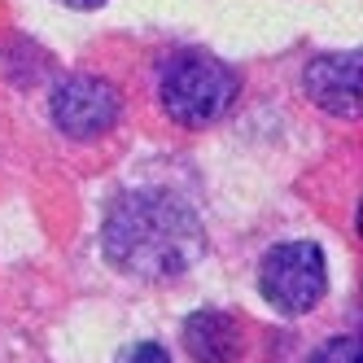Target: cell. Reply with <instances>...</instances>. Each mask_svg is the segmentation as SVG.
<instances>
[{
	"label": "cell",
	"instance_id": "7a4b0ae2",
	"mask_svg": "<svg viewBox=\"0 0 363 363\" xmlns=\"http://www.w3.org/2000/svg\"><path fill=\"white\" fill-rule=\"evenodd\" d=\"M237 88H241L237 70L223 66L211 53H175L158 74L162 110L184 127L215 123L232 101H237Z\"/></svg>",
	"mask_w": 363,
	"mask_h": 363
},
{
	"label": "cell",
	"instance_id": "277c9868",
	"mask_svg": "<svg viewBox=\"0 0 363 363\" xmlns=\"http://www.w3.org/2000/svg\"><path fill=\"white\" fill-rule=\"evenodd\" d=\"M118 88L96 74H70L53 92V123L70 140H96L118 123Z\"/></svg>",
	"mask_w": 363,
	"mask_h": 363
},
{
	"label": "cell",
	"instance_id": "3957f363",
	"mask_svg": "<svg viewBox=\"0 0 363 363\" xmlns=\"http://www.w3.org/2000/svg\"><path fill=\"white\" fill-rule=\"evenodd\" d=\"M258 289H263V298L276 311H284V315H302V311H311L328 289V267H324L320 245L284 241V245L267 250L263 267H258Z\"/></svg>",
	"mask_w": 363,
	"mask_h": 363
},
{
	"label": "cell",
	"instance_id": "8992f818",
	"mask_svg": "<svg viewBox=\"0 0 363 363\" xmlns=\"http://www.w3.org/2000/svg\"><path fill=\"white\" fill-rule=\"evenodd\" d=\"M241 342V324L223 311H197L184 324V346L197 363H237Z\"/></svg>",
	"mask_w": 363,
	"mask_h": 363
},
{
	"label": "cell",
	"instance_id": "52a82bcc",
	"mask_svg": "<svg viewBox=\"0 0 363 363\" xmlns=\"http://www.w3.org/2000/svg\"><path fill=\"white\" fill-rule=\"evenodd\" d=\"M311 363H363L359 359V342L354 337H333V342H324L315 354H311Z\"/></svg>",
	"mask_w": 363,
	"mask_h": 363
},
{
	"label": "cell",
	"instance_id": "6da1fadb",
	"mask_svg": "<svg viewBox=\"0 0 363 363\" xmlns=\"http://www.w3.org/2000/svg\"><path fill=\"white\" fill-rule=\"evenodd\" d=\"M101 250L106 258L140 280H175L197 267L206 254V232L197 215L171 193H123L101 228Z\"/></svg>",
	"mask_w": 363,
	"mask_h": 363
},
{
	"label": "cell",
	"instance_id": "5b68a950",
	"mask_svg": "<svg viewBox=\"0 0 363 363\" xmlns=\"http://www.w3.org/2000/svg\"><path fill=\"white\" fill-rule=\"evenodd\" d=\"M306 96L337 118L359 114V53H324L302 74Z\"/></svg>",
	"mask_w": 363,
	"mask_h": 363
},
{
	"label": "cell",
	"instance_id": "9c48e42d",
	"mask_svg": "<svg viewBox=\"0 0 363 363\" xmlns=\"http://www.w3.org/2000/svg\"><path fill=\"white\" fill-rule=\"evenodd\" d=\"M62 5H70V9H96V5H106V0H62Z\"/></svg>",
	"mask_w": 363,
	"mask_h": 363
},
{
	"label": "cell",
	"instance_id": "ba28073f",
	"mask_svg": "<svg viewBox=\"0 0 363 363\" xmlns=\"http://www.w3.org/2000/svg\"><path fill=\"white\" fill-rule=\"evenodd\" d=\"M118 363H171V354H167V346H158V342H136V346H127V350L118 354Z\"/></svg>",
	"mask_w": 363,
	"mask_h": 363
}]
</instances>
